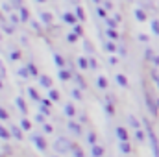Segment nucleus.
<instances>
[{"label":"nucleus","mask_w":159,"mask_h":157,"mask_svg":"<svg viewBox=\"0 0 159 157\" xmlns=\"http://www.w3.org/2000/svg\"><path fill=\"white\" fill-rule=\"evenodd\" d=\"M104 50H106V52H115V50H117V44H115L113 41H107V43L104 44Z\"/></svg>","instance_id":"nucleus-28"},{"label":"nucleus","mask_w":159,"mask_h":157,"mask_svg":"<svg viewBox=\"0 0 159 157\" xmlns=\"http://www.w3.org/2000/svg\"><path fill=\"white\" fill-rule=\"evenodd\" d=\"M117 63H119L117 57H109V65H117Z\"/></svg>","instance_id":"nucleus-57"},{"label":"nucleus","mask_w":159,"mask_h":157,"mask_svg":"<svg viewBox=\"0 0 159 157\" xmlns=\"http://www.w3.org/2000/svg\"><path fill=\"white\" fill-rule=\"evenodd\" d=\"M72 34H74V35H81V34H83V28H81V26H80V24H76V26H74V28H72Z\"/></svg>","instance_id":"nucleus-42"},{"label":"nucleus","mask_w":159,"mask_h":157,"mask_svg":"<svg viewBox=\"0 0 159 157\" xmlns=\"http://www.w3.org/2000/svg\"><path fill=\"white\" fill-rule=\"evenodd\" d=\"M157 107H159V98H157Z\"/></svg>","instance_id":"nucleus-60"},{"label":"nucleus","mask_w":159,"mask_h":157,"mask_svg":"<svg viewBox=\"0 0 159 157\" xmlns=\"http://www.w3.org/2000/svg\"><path fill=\"white\" fill-rule=\"evenodd\" d=\"M104 109H106V113H107V115H111V117L115 115V107H113V104H109V102H107Z\"/></svg>","instance_id":"nucleus-38"},{"label":"nucleus","mask_w":159,"mask_h":157,"mask_svg":"<svg viewBox=\"0 0 159 157\" xmlns=\"http://www.w3.org/2000/svg\"><path fill=\"white\" fill-rule=\"evenodd\" d=\"M70 96L80 102V100H81V92H80V89H70Z\"/></svg>","instance_id":"nucleus-35"},{"label":"nucleus","mask_w":159,"mask_h":157,"mask_svg":"<svg viewBox=\"0 0 159 157\" xmlns=\"http://www.w3.org/2000/svg\"><path fill=\"white\" fill-rule=\"evenodd\" d=\"M11 137V131L9 129H6L4 126H0V139H4V141H7Z\"/></svg>","instance_id":"nucleus-26"},{"label":"nucleus","mask_w":159,"mask_h":157,"mask_svg":"<svg viewBox=\"0 0 159 157\" xmlns=\"http://www.w3.org/2000/svg\"><path fill=\"white\" fill-rule=\"evenodd\" d=\"M11 7H13L11 4H2V9H4L6 13H9V11H11Z\"/></svg>","instance_id":"nucleus-52"},{"label":"nucleus","mask_w":159,"mask_h":157,"mask_svg":"<svg viewBox=\"0 0 159 157\" xmlns=\"http://www.w3.org/2000/svg\"><path fill=\"white\" fill-rule=\"evenodd\" d=\"M74 81L78 83L81 89H85V81H83V78H81V76H74Z\"/></svg>","instance_id":"nucleus-45"},{"label":"nucleus","mask_w":159,"mask_h":157,"mask_svg":"<svg viewBox=\"0 0 159 157\" xmlns=\"http://www.w3.org/2000/svg\"><path fill=\"white\" fill-rule=\"evenodd\" d=\"M54 61H56V65L59 67V70H61V69H65V59H63V56L54 54Z\"/></svg>","instance_id":"nucleus-19"},{"label":"nucleus","mask_w":159,"mask_h":157,"mask_svg":"<svg viewBox=\"0 0 159 157\" xmlns=\"http://www.w3.org/2000/svg\"><path fill=\"white\" fill-rule=\"evenodd\" d=\"M9 59H11V61H17V59H20V52H19V50H13V52L9 54Z\"/></svg>","instance_id":"nucleus-39"},{"label":"nucleus","mask_w":159,"mask_h":157,"mask_svg":"<svg viewBox=\"0 0 159 157\" xmlns=\"http://www.w3.org/2000/svg\"><path fill=\"white\" fill-rule=\"evenodd\" d=\"M26 91H28V96H30L32 100H35V102H41V98H39V92L35 91V87H28Z\"/></svg>","instance_id":"nucleus-16"},{"label":"nucleus","mask_w":159,"mask_h":157,"mask_svg":"<svg viewBox=\"0 0 159 157\" xmlns=\"http://www.w3.org/2000/svg\"><path fill=\"white\" fill-rule=\"evenodd\" d=\"M152 79H154V83L159 87V74H157V72H154V74H152Z\"/></svg>","instance_id":"nucleus-54"},{"label":"nucleus","mask_w":159,"mask_h":157,"mask_svg":"<svg viewBox=\"0 0 159 157\" xmlns=\"http://www.w3.org/2000/svg\"><path fill=\"white\" fill-rule=\"evenodd\" d=\"M26 67H28V70H30V74H32L34 78H39V70H37V67H35L34 63H28Z\"/></svg>","instance_id":"nucleus-25"},{"label":"nucleus","mask_w":159,"mask_h":157,"mask_svg":"<svg viewBox=\"0 0 159 157\" xmlns=\"http://www.w3.org/2000/svg\"><path fill=\"white\" fill-rule=\"evenodd\" d=\"M28 74H30V70H28V67H20V69H19V76H20V78H30V76H28Z\"/></svg>","instance_id":"nucleus-33"},{"label":"nucleus","mask_w":159,"mask_h":157,"mask_svg":"<svg viewBox=\"0 0 159 157\" xmlns=\"http://www.w3.org/2000/svg\"><path fill=\"white\" fill-rule=\"evenodd\" d=\"M20 129H22V131H28V129H32V122H30L26 117L20 120Z\"/></svg>","instance_id":"nucleus-24"},{"label":"nucleus","mask_w":159,"mask_h":157,"mask_svg":"<svg viewBox=\"0 0 159 157\" xmlns=\"http://www.w3.org/2000/svg\"><path fill=\"white\" fill-rule=\"evenodd\" d=\"M35 122H39V124H46V122H44V117H43L41 113H37V115H35Z\"/></svg>","instance_id":"nucleus-51"},{"label":"nucleus","mask_w":159,"mask_h":157,"mask_svg":"<svg viewBox=\"0 0 159 157\" xmlns=\"http://www.w3.org/2000/svg\"><path fill=\"white\" fill-rule=\"evenodd\" d=\"M7 118H9V113L4 107H0V120H7Z\"/></svg>","instance_id":"nucleus-44"},{"label":"nucleus","mask_w":159,"mask_h":157,"mask_svg":"<svg viewBox=\"0 0 159 157\" xmlns=\"http://www.w3.org/2000/svg\"><path fill=\"white\" fill-rule=\"evenodd\" d=\"M144 57H146L148 61H154V57H156L154 50H152V48H146V50H144Z\"/></svg>","instance_id":"nucleus-32"},{"label":"nucleus","mask_w":159,"mask_h":157,"mask_svg":"<svg viewBox=\"0 0 159 157\" xmlns=\"http://www.w3.org/2000/svg\"><path fill=\"white\" fill-rule=\"evenodd\" d=\"M139 41H143V43H148V35H144V34H139Z\"/></svg>","instance_id":"nucleus-56"},{"label":"nucleus","mask_w":159,"mask_h":157,"mask_svg":"<svg viewBox=\"0 0 159 157\" xmlns=\"http://www.w3.org/2000/svg\"><path fill=\"white\" fill-rule=\"evenodd\" d=\"M152 63H154L156 67H159V56H156V57H154V61H152Z\"/></svg>","instance_id":"nucleus-59"},{"label":"nucleus","mask_w":159,"mask_h":157,"mask_svg":"<svg viewBox=\"0 0 159 157\" xmlns=\"http://www.w3.org/2000/svg\"><path fill=\"white\" fill-rule=\"evenodd\" d=\"M115 79H117V83L120 87H128V78L124 74H115Z\"/></svg>","instance_id":"nucleus-20"},{"label":"nucleus","mask_w":159,"mask_h":157,"mask_svg":"<svg viewBox=\"0 0 159 157\" xmlns=\"http://www.w3.org/2000/svg\"><path fill=\"white\" fill-rule=\"evenodd\" d=\"M57 76L61 81H69V79L72 78V74H70V70H67V69H61L59 72H57Z\"/></svg>","instance_id":"nucleus-12"},{"label":"nucleus","mask_w":159,"mask_h":157,"mask_svg":"<svg viewBox=\"0 0 159 157\" xmlns=\"http://www.w3.org/2000/svg\"><path fill=\"white\" fill-rule=\"evenodd\" d=\"M104 9L111 11V9H113V4H111V2H104Z\"/></svg>","instance_id":"nucleus-55"},{"label":"nucleus","mask_w":159,"mask_h":157,"mask_svg":"<svg viewBox=\"0 0 159 157\" xmlns=\"http://www.w3.org/2000/svg\"><path fill=\"white\" fill-rule=\"evenodd\" d=\"M67 128H69V129H70L74 135H78V137L83 133V129H81V124L74 122V120H69V122H67Z\"/></svg>","instance_id":"nucleus-6"},{"label":"nucleus","mask_w":159,"mask_h":157,"mask_svg":"<svg viewBox=\"0 0 159 157\" xmlns=\"http://www.w3.org/2000/svg\"><path fill=\"white\" fill-rule=\"evenodd\" d=\"M74 146L70 144V141H67L65 137H59V139H56V142H54V150L57 152V154H67V152H70Z\"/></svg>","instance_id":"nucleus-2"},{"label":"nucleus","mask_w":159,"mask_h":157,"mask_svg":"<svg viewBox=\"0 0 159 157\" xmlns=\"http://www.w3.org/2000/svg\"><path fill=\"white\" fill-rule=\"evenodd\" d=\"M146 105H148V111H150L154 117H157V109H159L157 102H154V100H152V96H150L148 92H146Z\"/></svg>","instance_id":"nucleus-5"},{"label":"nucleus","mask_w":159,"mask_h":157,"mask_svg":"<svg viewBox=\"0 0 159 157\" xmlns=\"http://www.w3.org/2000/svg\"><path fill=\"white\" fill-rule=\"evenodd\" d=\"M67 41H69V43H76V41H78V35H74V34L70 32V34H67Z\"/></svg>","instance_id":"nucleus-47"},{"label":"nucleus","mask_w":159,"mask_h":157,"mask_svg":"<svg viewBox=\"0 0 159 157\" xmlns=\"http://www.w3.org/2000/svg\"><path fill=\"white\" fill-rule=\"evenodd\" d=\"M43 131H44V133H52V131H54V128H52L50 124H43Z\"/></svg>","instance_id":"nucleus-48"},{"label":"nucleus","mask_w":159,"mask_h":157,"mask_svg":"<svg viewBox=\"0 0 159 157\" xmlns=\"http://www.w3.org/2000/svg\"><path fill=\"white\" fill-rule=\"evenodd\" d=\"M119 150L122 152V154H129V152H131V146H129V142H120Z\"/></svg>","instance_id":"nucleus-27"},{"label":"nucleus","mask_w":159,"mask_h":157,"mask_svg":"<svg viewBox=\"0 0 159 157\" xmlns=\"http://www.w3.org/2000/svg\"><path fill=\"white\" fill-rule=\"evenodd\" d=\"M15 105H17V107H19V109H20V111H22V113L26 115L28 107H26V104H24V100H22L20 96H17V98H15Z\"/></svg>","instance_id":"nucleus-15"},{"label":"nucleus","mask_w":159,"mask_h":157,"mask_svg":"<svg viewBox=\"0 0 159 157\" xmlns=\"http://www.w3.org/2000/svg\"><path fill=\"white\" fill-rule=\"evenodd\" d=\"M115 133H117V137H119V141H120V142H128L129 135H128V129H126L124 126H119V128L115 129Z\"/></svg>","instance_id":"nucleus-7"},{"label":"nucleus","mask_w":159,"mask_h":157,"mask_svg":"<svg viewBox=\"0 0 159 157\" xmlns=\"http://www.w3.org/2000/svg\"><path fill=\"white\" fill-rule=\"evenodd\" d=\"M150 26H152V32H154L156 35H159V20H157V19H154Z\"/></svg>","instance_id":"nucleus-36"},{"label":"nucleus","mask_w":159,"mask_h":157,"mask_svg":"<svg viewBox=\"0 0 159 157\" xmlns=\"http://www.w3.org/2000/svg\"><path fill=\"white\" fill-rule=\"evenodd\" d=\"M0 78H6V70H4V67H2V63H0Z\"/></svg>","instance_id":"nucleus-58"},{"label":"nucleus","mask_w":159,"mask_h":157,"mask_svg":"<svg viewBox=\"0 0 159 157\" xmlns=\"http://www.w3.org/2000/svg\"><path fill=\"white\" fill-rule=\"evenodd\" d=\"M76 17H78L80 20H83V19H85V11H83V7H81V6H76Z\"/></svg>","instance_id":"nucleus-34"},{"label":"nucleus","mask_w":159,"mask_h":157,"mask_svg":"<svg viewBox=\"0 0 159 157\" xmlns=\"http://www.w3.org/2000/svg\"><path fill=\"white\" fill-rule=\"evenodd\" d=\"M9 22H11V24H17V22H19V17H17L15 13H11V15H9Z\"/></svg>","instance_id":"nucleus-49"},{"label":"nucleus","mask_w":159,"mask_h":157,"mask_svg":"<svg viewBox=\"0 0 159 157\" xmlns=\"http://www.w3.org/2000/svg\"><path fill=\"white\" fill-rule=\"evenodd\" d=\"M0 39H2V35H0Z\"/></svg>","instance_id":"nucleus-62"},{"label":"nucleus","mask_w":159,"mask_h":157,"mask_svg":"<svg viewBox=\"0 0 159 157\" xmlns=\"http://www.w3.org/2000/svg\"><path fill=\"white\" fill-rule=\"evenodd\" d=\"M76 65H78L81 70H85V69H89V59H87V57H81V56H80L78 59H76Z\"/></svg>","instance_id":"nucleus-14"},{"label":"nucleus","mask_w":159,"mask_h":157,"mask_svg":"<svg viewBox=\"0 0 159 157\" xmlns=\"http://www.w3.org/2000/svg\"><path fill=\"white\" fill-rule=\"evenodd\" d=\"M106 35H107L109 39H119V32H117V30H109V28H107V30H106Z\"/></svg>","instance_id":"nucleus-31"},{"label":"nucleus","mask_w":159,"mask_h":157,"mask_svg":"<svg viewBox=\"0 0 159 157\" xmlns=\"http://www.w3.org/2000/svg\"><path fill=\"white\" fill-rule=\"evenodd\" d=\"M128 122H129V126H131L135 131H137V129H141V122L133 117V115H129V117H128Z\"/></svg>","instance_id":"nucleus-17"},{"label":"nucleus","mask_w":159,"mask_h":157,"mask_svg":"<svg viewBox=\"0 0 159 157\" xmlns=\"http://www.w3.org/2000/svg\"><path fill=\"white\" fill-rule=\"evenodd\" d=\"M96 67H98L96 59H94V57H91V59H89V69H96Z\"/></svg>","instance_id":"nucleus-50"},{"label":"nucleus","mask_w":159,"mask_h":157,"mask_svg":"<svg viewBox=\"0 0 159 157\" xmlns=\"http://www.w3.org/2000/svg\"><path fill=\"white\" fill-rule=\"evenodd\" d=\"M106 22H107V28H109V30H115V28H117V24H119V22H117V19H107Z\"/></svg>","instance_id":"nucleus-37"},{"label":"nucleus","mask_w":159,"mask_h":157,"mask_svg":"<svg viewBox=\"0 0 159 157\" xmlns=\"http://www.w3.org/2000/svg\"><path fill=\"white\" fill-rule=\"evenodd\" d=\"M96 85H98V89L106 91V89H107V79H106V76H98V78H96Z\"/></svg>","instance_id":"nucleus-18"},{"label":"nucleus","mask_w":159,"mask_h":157,"mask_svg":"<svg viewBox=\"0 0 159 157\" xmlns=\"http://www.w3.org/2000/svg\"><path fill=\"white\" fill-rule=\"evenodd\" d=\"M2 30H4L7 35H11V34H13V26H9V24H6V22L2 24Z\"/></svg>","instance_id":"nucleus-41"},{"label":"nucleus","mask_w":159,"mask_h":157,"mask_svg":"<svg viewBox=\"0 0 159 157\" xmlns=\"http://www.w3.org/2000/svg\"><path fill=\"white\" fill-rule=\"evenodd\" d=\"M63 113H65L69 118H74V115H76V107H74L70 102H67V104L63 105Z\"/></svg>","instance_id":"nucleus-8"},{"label":"nucleus","mask_w":159,"mask_h":157,"mask_svg":"<svg viewBox=\"0 0 159 157\" xmlns=\"http://www.w3.org/2000/svg\"><path fill=\"white\" fill-rule=\"evenodd\" d=\"M87 142H89L91 146H96V133H94V131L87 133Z\"/></svg>","instance_id":"nucleus-29"},{"label":"nucleus","mask_w":159,"mask_h":157,"mask_svg":"<svg viewBox=\"0 0 159 157\" xmlns=\"http://www.w3.org/2000/svg\"><path fill=\"white\" fill-rule=\"evenodd\" d=\"M30 24H32V28H34L35 32H39V30H41V26L37 24V22H35V20H30Z\"/></svg>","instance_id":"nucleus-53"},{"label":"nucleus","mask_w":159,"mask_h":157,"mask_svg":"<svg viewBox=\"0 0 159 157\" xmlns=\"http://www.w3.org/2000/svg\"><path fill=\"white\" fill-rule=\"evenodd\" d=\"M135 19H137L139 22H144V20H146V13H144L143 9L137 7V9H135Z\"/></svg>","instance_id":"nucleus-21"},{"label":"nucleus","mask_w":159,"mask_h":157,"mask_svg":"<svg viewBox=\"0 0 159 157\" xmlns=\"http://www.w3.org/2000/svg\"><path fill=\"white\" fill-rule=\"evenodd\" d=\"M39 105H43V107H48V109H50V107H52V102H50L48 98H43V100L39 102Z\"/></svg>","instance_id":"nucleus-43"},{"label":"nucleus","mask_w":159,"mask_h":157,"mask_svg":"<svg viewBox=\"0 0 159 157\" xmlns=\"http://www.w3.org/2000/svg\"><path fill=\"white\" fill-rule=\"evenodd\" d=\"M96 13H98L100 19H106V20H107V15H106V11H104L102 7H96Z\"/></svg>","instance_id":"nucleus-46"},{"label":"nucleus","mask_w":159,"mask_h":157,"mask_svg":"<svg viewBox=\"0 0 159 157\" xmlns=\"http://www.w3.org/2000/svg\"><path fill=\"white\" fill-rule=\"evenodd\" d=\"M19 15H20V20L22 22H30V13H28V9L22 6V7H19Z\"/></svg>","instance_id":"nucleus-10"},{"label":"nucleus","mask_w":159,"mask_h":157,"mask_svg":"<svg viewBox=\"0 0 159 157\" xmlns=\"http://www.w3.org/2000/svg\"><path fill=\"white\" fill-rule=\"evenodd\" d=\"M144 122V128H146V135H148V139H150V146H152V154L154 157H159V141L157 137H156V133L152 131V126H150V120H143Z\"/></svg>","instance_id":"nucleus-1"},{"label":"nucleus","mask_w":159,"mask_h":157,"mask_svg":"<svg viewBox=\"0 0 159 157\" xmlns=\"http://www.w3.org/2000/svg\"><path fill=\"white\" fill-rule=\"evenodd\" d=\"M39 83L41 87H44V89H52V79H50V76H46V74H41L39 76Z\"/></svg>","instance_id":"nucleus-9"},{"label":"nucleus","mask_w":159,"mask_h":157,"mask_svg":"<svg viewBox=\"0 0 159 157\" xmlns=\"http://www.w3.org/2000/svg\"><path fill=\"white\" fill-rule=\"evenodd\" d=\"M48 100H50V102H57V100H59V92H57L56 89H50V91H48Z\"/></svg>","instance_id":"nucleus-23"},{"label":"nucleus","mask_w":159,"mask_h":157,"mask_svg":"<svg viewBox=\"0 0 159 157\" xmlns=\"http://www.w3.org/2000/svg\"><path fill=\"white\" fill-rule=\"evenodd\" d=\"M9 131H11V137H15V139H19V141L22 139V129H20L19 126H11Z\"/></svg>","instance_id":"nucleus-11"},{"label":"nucleus","mask_w":159,"mask_h":157,"mask_svg":"<svg viewBox=\"0 0 159 157\" xmlns=\"http://www.w3.org/2000/svg\"><path fill=\"white\" fill-rule=\"evenodd\" d=\"M133 135H135V139H137V141H139V142H143V141H144V139H146V133H144V131H143V129H137V131H135V133H133Z\"/></svg>","instance_id":"nucleus-30"},{"label":"nucleus","mask_w":159,"mask_h":157,"mask_svg":"<svg viewBox=\"0 0 159 157\" xmlns=\"http://www.w3.org/2000/svg\"><path fill=\"white\" fill-rule=\"evenodd\" d=\"M72 155L74 157H83V150L78 148V146H74V148H72Z\"/></svg>","instance_id":"nucleus-40"},{"label":"nucleus","mask_w":159,"mask_h":157,"mask_svg":"<svg viewBox=\"0 0 159 157\" xmlns=\"http://www.w3.org/2000/svg\"><path fill=\"white\" fill-rule=\"evenodd\" d=\"M0 89H2V81H0Z\"/></svg>","instance_id":"nucleus-61"},{"label":"nucleus","mask_w":159,"mask_h":157,"mask_svg":"<svg viewBox=\"0 0 159 157\" xmlns=\"http://www.w3.org/2000/svg\"><path fill=\"white\" fill-rule=\"evenodd\" d=\"M41 22H43V24H50V22H52V15H50L48 11H43V13H41Z\"/></svg>","instance_id":"nucleus-22"},{"label":"nucleus","mask_w":159,"mask_h":157,"mask_svg":"<svg viewBox=\"0 0 159 157\" xmlns=\"http://www.w3.org/2000/svg\"><path fill=\"white\" fill-rule=\"evenodd\" d=\"M104 155V148L102 146H91V157H102Z\"/></svg>","instance_id":"nucleus-13"},{"label":"nucleus","mask_w":159,"mask_h":157,"mask_svg":"<svg viewBox=\"0 0 159 157\" xmlns=\"http://www.w3.org/2000/svg\"><path fill=\"white\" fill-rule=\"evenodd\" d=\"M61 19H63V22H67V24H72V26H76V22H78V17H76V13H70V11H65V13L61 15Z\"/></svg>","instance_id":"nucleus-4"},{"label":"nucleus","mask_w":159,"mask_h":157,"mask_svg":"<svg viewBox=\"0 0 159 157\" xmlns=\"http://www.w3.org/2000/svg\"><path fill=\"white\" fill-rule=\"evenodd\" d=\"M30 139H32V142L37 146V150H41V152H44V150H46V141H44L41 135H37V133H35V135H32Z\"/></svg>","instance_id":"nucleus-3"}]
</instances>
